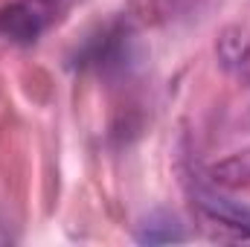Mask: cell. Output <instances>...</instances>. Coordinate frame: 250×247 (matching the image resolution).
I'll use <instances>...</instances> for the list:
<instances>
[{"instance_id":"cell-1","label":"cell","mask_w":250,"mask_h":247,"mask_svg":"<svg viewBox=\"0 0 250 247\" xmlns=\"http://www.w3.org/2000/svg\"><path fill=\"white\" fill-rule=\"evenodd\" d=\"M192 198H195V206L215 227L233 233L236 239H250V206L248 204L230 201V198H224L221 192H215L212 186L201 184V181L192 184Z\"/></svg>"},{"instance_id":"cell-2","label":"cell","mask_w":250,"mask_h":247,"mask_svg":"<svg viewBox=\"0 0 250 247\" xmlns=\"http://www.w3.org/2000/svg\"><path fill=\"white\" fill-rule=\"evenodd\" d=\"M50 18H53V12L47 9V3L21 0V3H12L0 12V32L15 44H32L44 32Z\"/></svg>"},{"instance_id":"cell-3","label":"cell","mask_w":250,"mask_h":247,"mask_svg":"<svg viewBox=\"0 0 250 247\" xmlns=\"http://www.w3.org/2000/svg\"><path fill=\"white\" fill-rule=\"evenodd\" d=\"M137 242L140 245H175V242H184V227L169 212H151L148 218L140 221Z\"/></svg>"},{"instance_id":"cell-4","label":"cell","mask_w":250,"mask_h":247,"mask_svg":"<svg viewBox=\"0 0 250 247\" xmlns=\"http://www.w3.org/2000/svg\"><path fill=\"white\" fill-rule=\"evenodd\" d=\"M218 56H221L224 67H245L250 62V38L239 26L227 29L218 41Z\"/></svg>"},{"instance_id":"cell-5","label":"cell","mask_w":250,"mask_h":247,"mask_svg":"<svg viewBox=\"0 0 250 247\" xmlns=\"http://www.w3.org/2000/svg\"><path fill=\"white\" fill-rule=\"evenodd\" d=\"M212 181L221 186H242L250 181V151L236 154L212 169Z\"/></svg>"},{"instance_id":"cell-6","label":"cell","mask_w":250,"mask_h":247,"mask_svg":"<svg viewBox=\"0 0 250 247\" xmlns=\"http://www.w3.org/2000/svg\"><path fill=\"white\" fill-rule=\"evenodd\" d=\"M209 0H157L160 6V15L169 18V21H178V18H195L204 12Z\"/></svg>"}]
</instances>
